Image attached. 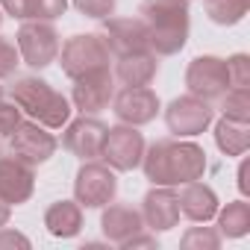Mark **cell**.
Here are the masks:
<instances>
[{
	"label": "cell",
	"instance_id": "3957f363",
	"mask_svg": "<svg viewBox=\"0 0 250 250\" xmlns=\"http://www.w3.org/2000/svg\"><path fill=\"white\" fill-rule=\"evenodd\" d=\"M9 97L24 115H30V121H39L47 130H62L71 121V100L42 77H15Z\"/></svg>",
	"mask_w": 250,
	"mask_h": 250
},
{
	"label": "cell",
	"instance_id": "1f68e13d",
	"mask_svg": "<svg viewBox=\"0 0 250 250\" xmlns=\"http://www.w3.org/2000/svg\"><path fill=\"white\" fill-rule=\"evenodd\" d=\"M121 247H124V250H133V247H153V250H156V247H159V241H156V235H147V232L142 229V232H136L133 238H127Z\"/></svg>",
	"mask_w": 250,
	"mask_h": 250
},
{
	"label": "cell",
	"instance_id": "7402d4cb",
	"mask_svg": "<svg viewBox=\"0 0 250 250\" xmlns=\"http://www.w3.org/2000/svg\"><path fill=\"white\" fill-rule=\"evenodd\" d=\"M218 232L221 238H241L250 232V203L247 200H229L227 206H218Z\"/></svg>",
	"mask_w": 250,
	"mask_h": 250
},
{
	"label": "cell",
	"instance_id": "7c38bea8",
	"mask_svg": "<svg viewBox=\"0 0 250 250\" xmlns=\"http://www.w3.org/2000/svg\"><path fill=\"white\" fill-rule=\"evenodd\" d=\"M106 124L94 115H80L77 121L65 124V133H62V147L68 153H74L77 159L88 162V159H100L103 142H106Z\"/></svg>",
	"mask_w": 250,
	"mask_h": 250
},
{
	"label": "cell",
	"instance_id": "f1b7e54d",
	"mask_svg": "<svg viewBox=\"0 0 250 250\" xmlns=\"http://www.w3.org/2000/svg\"><path fill=\"white\" fill-rule=\"evenodd\" d=\"M0 6L15 21H39V0H0Z\"/></svg>",
	"mask_w": 250,
	"mask_h": 250
},
{
	"label": "cell",
	"instance_id": "ba28073f",
	"mask_svg": "<svg viewBox=\"0 0 250 250\" xmlns=\"http://www.w3.org/2000/svg\"><path fill=\"white\" fill-rule=\"evenodd\" d=\"M215 118L212 103L194 97V94H183L174 97L165 109V124H168V133L177 139H194L200 133L209 130V124Z\"/></svg>",
	"mask_w": 250,
	"mask_h": 250
},
{
	"label": "cell",
	"instance_id": "d4e9b609",
	"mask_svg": "<svg viewBox=\"0 0 250 250\" xmlns=\"http://www.w3.org/2000/svg\"><path fill=\"white\" fill-rule=\"evenodd\" d=\"M183 250H218L221 247V232L212 227H191L183 238H180Z\"/></svg>",
	"mask_w": 250,
	"mask_h": 250
},
{
	"label": "cell",
	"instance_id": "4dcf8cb0",
	"mask_svg": "<svg viewBox=\"0 0 250 250\" xmlns=\"http://www.w3.org/2000/svg\"><path fill=\"white\" fill-rule=\"evenodd\" d=\"M30 247V238L24 235V232H18V229H12V227H0V247Z\"/></svg>",
	"mask_w": 250,
	"mask_h": 250
},
{
	"label": "cell",
	"instance_id": "83f0119b",
	"mask_svg": "<svg viewBox=\"0 0 250 250\" xmlns=\"http://www.w3.org/2000/svg\"><path fill=\"white\" fill-rule=\"evenodd\" d=\"M227 74H229V88L232 85H250V56L247 53H232L227 59Z\"/></svg>",
	"mask_w": 250,
	"mask_h": 250
},
{
	"label": "cell",
	"instance_id": "484cf974",
	"mask_svg": "<svg viewBox=\"0 0 250 250\" xmlns=\"http://www.w3.org/2000/svg\"><path fill=\"white\" fill-rule=\"evenodd\" d=\"M71 3L77 6L80 15H85V18H91V21H103V18L115 15L118 0H71Z\"/></svg>",
	"mask_w": 250,
	"mask_h": 250
},
{
	"label": "cell",
	"instance_id": "2e32d148",
	"mask_svg": "<svg viewBox=\"0 0 250 250\" xmlns=\"http://www.w3.org/2000/svg\"><path fill=\"white\" fill-rule=\"evenodd\" d=\"M36 191L33 165L21 162L18 156H0V200L9 206H21Z\"/></svg>",
	"mask_w": 250,
	"mask_h": 250
},
{
	"label": "cell",
	"instance_id": "8fae6325",
	"mask_svg": "<svg viewBox=\"0 0 250 250\" xmlns=\"http://www.w3.org/2000/svg\"><path fill=\"white\" fill-rule=\"evenodd\" d=\"M112 97H115V74L109 68H100V71H91V74H83L74 80L71 103L83 115H97V112L109 109Z\"/></svg>",
	"mask_w": 250,
	"mask_h": 250
},
{
	"label": "cell",
	"instance_id": "9c48e42d",
	"mask_svg": "<svg viewBox=\"0 0 250 250\" xmlns=\"http://www.w3.org/2000/svg\"><path fill=\"white\" fill-rule=\"evenodd\" d=\"M186 88L188 94L215 103L224 97V91L229 88V74H227V59L221 56H194L186 68Z\"/></svg>",
	"mask_w": 250,
	"mask_h": 250
},
{
	"label": "cell",
	"instance_id": "d6a6232c",
	"mask_svg": "<svg viewBox=\"0 0 250 250\" xmlns=\"http://www.w3.org/2000/svg\"><path fill=\"white\" fill-rule=\"evenodd\" d=\"M238 188H241V194L250 191V183H247V159L238 165Z\"/></svg>",
	"mask_w": 250,
	"mask_h": 250
},
{
	"label": "cell",
	"instance_id": "cb8c5ba5",
	"mask_svg": "<svg viewBox=\"0 0 250 250\" xmlns=\"http://www.w3.org/2000/svg\"><path fill=\"white\" fill-rule=\"evenodd\" d=\"M221 103V112L227 118H235V121H250V85H232L224 91V97L218 100Z\"/></svg>",
	"mask_w": 250,
	"mask_h": 250
},
{
	"label": "cell",
	"instance_id": "5b68a950",
	"mask_svg": "<svg viewBox=\"0 0 250 250\" xmlns=\"http://www.w3.org/2000/svg\"><path fill=\"white\" fill-rule=\"evenodd\" d=\"M15 44L21 53V62L33 71H44L56 62L62 39L53 27V21H21L15 33Z\"/></svg>",
	"mask_w": 250,
	"mask_h": 250
},
{
	"label": "cell",
	"instance_id": "ffe728a7",
	"mask_svg": "<svg viewBox=\"0 0 250 250\" xmlns=\"http://www.w3.org/2000/svg\"><path fill=\"white\" fill-rule=\"evenodd\" d=\"M44 227L53 238H74L83 229V206L77 200H56L44 212Z\"/></svg>",
	"mask_w": 250,
	"mask_h": 250
},
{
	"label": "cell",
	"instance_id": "9a60e30c",
	"mask_svg": "<svg viewBox=\"0 0 250 250\" xmlns=\"http://www.w3.org/2000/svg\"><path fill=\"white\" fill-rule=\"evenodd\" d=\"M142 218L145 229L168 232L180 224V197L171 186H153L142 200Z\"/></svg>",
	"mask_w": 250,
	"mask_h": 250
},
{
	"label": "cell",
	"instance_id": "5bb4252c",
	"mask_svg": "<svg viewBox=\"0 0 250 250\" xmlns=\"http://www.w3.org/2000/svg\"><path fill=\"white\" fill-rule=\"evenodd\" d=\"M103 42L115 59L150 50L147 47V27L142 18H112V15L103 18Z\"/></svg>",
	"mask_w": 250,
	"mask_h": 250
},
{
	"label": "cell",
	"instance_id": "7a4b0ae2",
	"mask_svg": "<svg viewBox=\"0 0 250 250\" xmlns=\"http://www.w3.org/2000/svg\"><path fill=\"white\" fill-rule=\"evenodd\" d=\"M139 18L147 27V47L156 56H177L188 42V0H142Z\"/></svg>",
	"mask_w": 250,
	"mask_h": 250
},
{
	"label": "cell",
	"instance_id": "603a6c76",
	"mask_svg": "<svg viewBox=\"0 0 250 250\" xmlns=\"http://www.w3.org/2000/svg\"><path fill=\"white\" fill-rule=\"evenodd\" d=\"M203 9L206 18L218 27H232L238 21H244L247 9H250V0H203Z\"/></svg>",
	"mask_w": 250,
	"mask_h": 250
},
{
	"label": "cell",
	"instance_id": "30bf717a",
	"mask_svg": "<svg viewBox=\"0 0 250 250\" xmlns=\"http://www.w3.org/2000/svg\"><path fill=\"white\" fill-rule=\"evenodd\" d=\"M56 147H59L56 136L47 127H42L39 121H21L15 127V133L9 136V153L33 168L44 165L56 153Z\"/></svg>",
	"mask_w": 250,
	"mask_h": 250
},
{
	"label": "cell",
	"instance_id": "f546056e",
	"mask_svg": "<svg viewBox=\"0 0 250 250\" xmlns=\"http://www.w3.org/2000/svg\"><path fill=\"white\" fill-rule=\"evenodd\" d=\"M21 115H24V112L18 109V103H15V100H12V103H6L3 97H0V136H12V133H15V127L24 121Z\"/></svg>",
	"mask_w": 250,
	"mask_h": 250
},
{
	"label": "cell",
	"instance_id": "52a82bcc",
	"mask_svg": "<svg viewBox=\"0 0 250 250\" xmlns=\"http://www.w3.org/2000/svg\"><path fill=\"white\" fill-rule=\"evenodd\" d=\"M145 136L139 127H130V124H118V127L106 130V142L100 150V159L112 168V171H136L142 165L145 156Z\"/></svg>",
	"mask_w": 250,
	"mask_h": 250
},
{
	"label": "cell",
	"instance_id": "6da1fadb",
	"mask_svg": "<svg viewBox=\"0 0 250 250\" xmlns=\"http://www.w3.org/2000/svg\"><path fill=\"white\" fill-rule=\"evenodd\" d=\"M206 150L197 142L188 139H159L145 147L142 156V171L153 186H186L194 180H203L206 174Z\"/></svg>",
	"mask_w": 250,
	"mask_h": 250
},
{
	"label": "cell",
	"instance_id": "d6986e66",
	"mask_svg": "<svg viewBox=\"0 0 250 250\" xmlns=\"http://www.w3.org/2000/svg\"><path fill=\"white\" fill-rule=\"evenodd\" d=\"M156 71H159V56L150 50H142L130 56H118L115 80L124 88H139V85H150L156 80Z\"/></svg>",
	"mask_w": 250,
	"mask_h": 250
},
{
	"label": "cell",
	"instance_id": "d590c367",
	"mask_svg": "<svg viewBox=\"0 0 250 250\" xmlns=\"http://www.w3.org/2000/svg\"><path fill=\"white\" fill-rule=\"evenodd\" d=\"M0 24H3V12H0Z\"/></svg>",
	"mask_w": 250,
	"mask_h": 250
},
{
	"label": "cell",
	"instance_id": "44dd1931",
	"mask_svg": "<svg viewBox=\"0 0 250 250\" xmlns=\"http://www.w3.org/2000/svg\"><path fill=\"white\" fill-rule=\"evenodd\" d=\"M215 145L224 156H244L250 147V121L221 115V121L215 124Z\"/></svg>",
	"mask_w": 250,
	"mask_h": 250
},
{
	"label": "cell",
	"instance_id": "e0dca14e",
	"mask_svg": "<svg viewBox=\"0 0 250 250\" xmlns=\"http://www.w3.org/2000/svg\"><path fill=\"white\" fill-rule=\"evenodd\" d=\"M100 229H103L106 241L124 244L127 238H133L136 232L145 229L142 209H136L133 203H106L103 215H100Z\"/></svg>",
	"mask_w": 250,
	"mask_h": 250
},
{
	"label": "cell",
	"instance_id": "277c9868",
	"mask_svg": "<svg viewBox=\"0 0 250 250\" xmlns=\"http://www.w3.org/2000/svg\"><path fill=\"white\" fill-rule=\"evenodd\" d=\"M59 68L68 80H77L83 74H91V71H100V68H109V47L103 42V36L97 33H80V36H71L62 47H59Z\"/></svg>",
	"mask_w": 250,
	"mask_h": 250
},
{
	"label": "cell",
	"instance_id": "ac0fdd59",
	"mask_svg": "<svg viewBox=\"0 0 250 250\" xmlns=\"http://www.w3.org/2000/svg\"><path fill=\"white\" fill-rule=\"evenodd\" d=\"M177 197H180V215L188 218V221H194V224H209L215 218L218 206H221L215 188L206 186V183H200V180L186 183Z\"/></svg>",
	"mask_w": 250,
	"mask_h": 250
},
{
	"label": "cell",
	"instance_id": "8992f818",
	"mask_svg": "<svg viewBox=\"0 0 250 250\" xmlns=\"http://www.w3.org/2000/svg\"><path fill=\"white\" fill-rule=\"evenodd\" d=\"M118 194V177L106 162L88 159L80 165L77 177H74V200L83 209H103L106 203H112Z\"/></svg>",
	"mask_w": 250,
	"mask_h": 250
},
{
	"label": "cell",
	"instance_id": "836d02e7",
	"mask_svg": "<svg viewBox=\"0 0 250 250\" xmlns=\"http://www.w3.org/2000/svg\"><path fill=\"white\" fill-rule=\"evenodd\" d=\"M9 215H12V206L0 200V227H6V224H9Z\"/></svg>",
	"mask_w": 250,
	"mask_h": 250
},
{
	"label": "cell",
	"instance_id": "e575fe53",
	"mask_svg": "<svg viewBox=\"0 0 250 250\" xmlns=\"http://www.w3.org/2000/svg\"><path fill=\"white\" fill-rule=\"evenodd\" d=\"M0 97H3V85H0Z\"/></svg>",
	"mask_w": 250,
	"mask_h": 250
},
{
	"label": "cell",
	"instance_id": "4316f807",
	"mask_svg": "<svg viewBox=\"0 0 250 250\" xmlns=\"http://www.w3.org/2000/svg\"><path fill=\"white\" fill-rule=\"evenodd\" d=\"M18 65H21L18 44H15V42H9L6 36H0V80H9V77H15Z\"/></svg>",
	"mask_w": 250,
	"mask_h": 250
},
{
	"label": "cell",
	"instance_id": "4fadbf2b",
	"mask_svg": "<svg viewBox=\"0 0 250 250\" xmlns=\"http://www.w3.org/2000/svg\"><path fill=\"white\" fill-rule=\"evenodd\" d=\"M162 103L159 94L150 85H139V88H121L112 97V112L121 124H130V127H145V124L156 121Z\"/></svg>",
	"mask_w": 250,
	"mask_h": 250
}]
</instances>
